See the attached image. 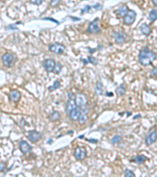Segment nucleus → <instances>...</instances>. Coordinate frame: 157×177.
Instances as JSON below:
<instances>
[{"label":"nucleus","mask_w":157,"mask_h":177,"mask_svg":"<svg viewBox=\"0 0 157 177\" xmlns=\"http://www.w3.org/2000/svg\"><path fill=\"white\" fill-rule=\"evenodd\" d=\"M123 174H124V176L126 177H134L135 176V173H134L133 171H131V170L128 169V168L125 169L124 172H123Z\"/></svg>","instance_id":"obj_26"},{"label":"nucleus","mask_w":157,"mask_h":177,"mask_svg":"<svg viewBox=\"0 0 157 177\" xmlns=\"http://www.w3.org/2000/svg\"><path fill=\"white\" fill-rule=\"evenodd\" d=\"M68 99L65 105V112L67 113V115L68 116L73 109L77 108L78 106L77 104H76V101H75V95L73 94L72 92H68Z\"/></svg>","instance_id":"obj_2"},{"label":"nucleus","mask_w":157,"mask_h":177,"mask_svg":"<svg viewBox=\"0 0 157 177\" xmlns=\"http://www.w3.org/2000/svg\"><path fill=\"white\" fill-rule=\"evenodd\" d=\"M55 65H56V61H55L54 59L48 58L42 61V66H43V68H45V70L47 71V73L54 72Z\"/></svg>","instance_id":"obj_10"},{"label":"nucleus","mask_w":157,"mask_h":177,"mask_svg":"<svg viewBox=\"0 0 157 177\" xmlns=\"http://www.w3.org/2000/svg\"><path fill=\"white\" fill-rule=\"evenodd\" d=\"M93 8H94V9H101V6L100 4H96V5H94V6H93Z\"/></svg>","instance_id":"obj_34"},{"label":"nucleus","mask_w":157,"mask_h":177,"mask_svg":"<svg viewBox=\"0 0 157 177\" xmlns=\"http://www.w3.org/2000/svg\"><path fill=\"white\" fill-rule=\"evenodd\" d=\"M113 38L117 44H123L126 42L127 35L124 32H114L113 34Z\"/></svg>","instance_id":"obj_11"},{"label":"nucleus","mask_w":157,"mask_h":177,"mask_svg":"<svg viewBox=\"0 0 157 177\" xmlns=\"http://www.w3.org/2000/svg\"><path fill=\"white\" fill-rule=\"evenodd\" d=\"M122 140V136L121 135H115V136L113 137V139H111V142L113 144H117L119 142H120Z\"/></svg>","instance_id":"obj_25"},{"label":"nucleus","mask_w":157,"mask_h":177,"mask_svg":"<svg viewBox=\"0 0 157 177\" xmlns=\"http://www.w3.org/2000/svg\"><path fill=\"white\" fill-rule=\"evenodd\" d=\"M6 168V164L3 161H1V164H0V172H3Z\"/></svg>","instance_id":"obj_32"},{"label":"nucleus","mask_w":157,"mask_h":177,"mask_svg":"<svg viewBox=\"0 0 157 177\" xmlns=\"http://www.w3.org/2000/svg\"><path fill=\"white\" fill-rule=\"evenodd\" d=\"M141 115H137L135 116V117H134V119L135 120V119H138V118H141Z\"/></svg>","instance_id":"obj_38"},{"label":"nucleus","mask_w":157,"mask_h":177,"mask_svg":"<svg viewBox=\"0 0 157 177\" xmlns=\"http://www.w3.org/2000/svg\"><path fill=\"white\" fill-rule=\"evenodd\" d=\"M61 68H62V65L57 62V63H56V65H55V68H54V73H56V74H58L61 71Z\"/></svg>","instance_id":"obj_27"},{"label":"nucleus","mask_w":157,"mask_h":177,"mask_svg":"<svg viewBox=\"0 0 157 177\" xmlns=\"http://www.w3.org/2000/svg\"><path fill=\"white\" fill-rule=\"evenodd\" d=\"M126 91H127L126 84H125V83H122V84H120V86L116 88L115 92H116V94H117L119 96H123V95L126 94Z\"/></svg>","instance_id":"obj_20"},{"label":"nucleus","mask_w":157,"mask_h":177,"mask_svg":"<svg viewBox=\"0 0 157 177\" xmlns=\"http://www.w3.org/2000/svg\"><path fill=\"white\" fill-rule=\"evenodd\" d=\"M148 160V158H146L145 155H142V154H140V155H137L134 159V161L138 165H141V164H144L146 162V160Z\"/></svg>","instance_id":"obj_21"},{"label":"nucleus","mask_w":157,"mask_h":177,"mask_svg":"<svg viewBox=\"0 0 157 177\" xmlns=\"http://www.w3.org/2000/svg\"><path fill=\"white\" fill-rule=\"evenodd\" d=\"M140 31H141V32L145 35H149L151 34V32H152L150 27L146 23L142 24L140 26Z\"/></svg>","instance_id":"obj_19"},{"label":"nucleus","mask_w":157,"mask_h":177,"mask_svg":"<svg viewBox=\"0 0 157 177\" xmlns=\"http://www.w3.org/2000/svg\"><path fill=\"white\" fill-rule=\"evenodd\" d=\"M150 75L152 76H155V77H157V67H155V68H153L150 72Z\"/></svg>","instance_id":"obj_31"},{"label":"nucleus","mask_w":157,"mask_h":177,"mask_svg":"<svg viewBox=\"0 0 157 177\" xmlns=\"http://www.w3.org/2000/svg\"><path fill=\"white\" fill-rule=\"evenodd\" d=\"M60 119H61V113L58 112V111H54V112H52L49 116V121H51V122L58 121Z\"/></svg>","instance_id":"obj_18"},{"label":"nucleus","mask_w":157,"mask_h":177,"mask_svg":"<svg viewBox=\"0 0 157 177\" xmlns=\"http://www.w3.org/2000/svg\"><path fill=\"white\" fill-rule=\"evenodd\" d=\"M28 139L32 143H36L40 139H42V134L40 132L35 131V130H32L28 132Z\"/></svg>","instance_id":"obj_12"},{"label":"nucleus","mask_w":157,"mask_h":177,"mask_svg":"<svg viewBox=\"0 0 157 177\" xmlns=\"http://www.w3.org/2000/svg\"><path fill=\"white\" fill-rule=\"evenodd\" d=\"M88 61L90 63L93 64V65H97L98 63V60L94 58V57H88Z\"/></svg>","instance_id":"obj_28"},{"label":"nucleus","mask_w":157,"mask_h":177,"mask_svg":"<svg viewBox=\"0 0 157 177\" xmlns=\"http://www.w3.org/2000/svg\"><path fill=\"white\" fill-rule=\"evenodd\" d=\"M129 11V9L127 7V5H123L122 6H120L119 9H117V11L115 12V14H117L119 17H124L127 14Z\"/></svg>","instance_id":"obj_17"},{"label":"nucleus","mask_w":157,"mask_h":177,"mask_svg":"<svg viewBox=\"0 0 157 177\" xmlns=\"http://www.w3.org/2000/svg\"><path fill=\"white\" fill-rule=\"evenodd\" d=\"M19 149H20L22 154L25 155L27 153H30L32 147L30 144H28V142L25 141V140H22L19 143Z\"/></svg>","instance_id":"obj_14"},{"label":"nucleus","mask_w":157,"mask_h":177,"mask_svg":"<svg viewBox=\"0 0 157 177\" xmlns=\"http://www.w3.org/2000/svg\"><path fill=\"white\" fill-rule=\"evenodd\" d=\"M157 140V132L156 129H152L146 135L145 142L146 146H151L152 144L156 142Z\"/></svg>","instance_id":"obj_9"},{"label":"nucleus","mask_w":157,"mask_h":177,"mask_svg":"<svg viewBox=\"0 0 157 177\" xmlns=\"http://www.w3.org/2000/svg\"><path fill=\"white\" fill-rule=\"evenodd\" d=\"M60 87H61V83H60V80H57L54 82V84L52 85V86H49V87H48V89H49V91H55V90L58 89Z\"/></svg>","instance_id":"obj_24"},{"label":"nucleus","mask_w":157,"mask_h":177,"mask_svg":"<svg viewBox=\"0 0 157 177\" xmlns=\"http://www.w3.org/2000/svg\"><path fill=\"white\" fill-rule=\"evenodd\" d=\"M2 61L6 67L10 68L14 65V64L16 61V56L14 54L7 52V53L2 54Z\"/></svg>","instance_id":"obj_3"},{"label":"nucleus","mask_w":157,"mask_h":177,"mask_svg":"<svg viewBox=\"0 0 157 177\" xmlns=\"http://www.w3.org/2000/svg\"><path fill=\"white\" fill-rule=\"evenodd\" d=\"M153 2L156 6H157V0H153Z\"/></svg>","instance_id":"obj_39"},{"label":"nucleus","mask_w":157,"mask_h":177,"mask_svg":"<svg viewBox=\"0 0 157 177\" xmlns=\"http://www.w3.org/2000/svg\"><path fill=\"white\" fill-rule=\"evenodd\" d=\"M80 114H81V113H80V108L77 107L75 109H73L68 117L72 121H79V119L80 117Z\"/></svg>","instance_id":"obj_16"},{"label":"nucleus","mask_w":157,"mask_h":177,"mask_svg":"<svg viewBox=\"0 0 157 177\" xmlns=\"http://www.w3.org/2000/svg\"><path fill=\"white\" fill-rule=\"evenodd\" d=\"M75 101L78 107L88 106V99L87 95L84 94H78L75 95Z\"/></svg>","instance_id":"obj_13"},{"label":"nucleus","mask_w":157,"mask_h":177,"mask_svg":"<svg viewBox=\"0 0 157 177\" xmlns=\"http://www.w3.org/2000/svg\"><path fill=\"white\" fill-rule=\"evenodd\" d=\"M99 18L96 17L94 21L90 22L89 25L87 27V32L89 34H99L101 32V28L99 27L98 24Z\"/></svg>","instance_id":"obj_4"},{"label":"nucleus","mask_w":157,"mask_h":177,"mask_svg":"<svg viewBox=\"0 0 157 177\" xmlns=\"http://www.w3.org/2000/svg\"><path fill=\"white\" fill-rule=\"evenodd\" d=\"M80 109V117L79 119V122L81 124H84L87 122V120L89 119L88 117V113H89V106H81L79 107Z\"/></svg>","instance_id":"obj_7"},{"label":"nucleus","mask_w":157,"mask_h":177,"mask_svg":"<svg viewBox=\"0 0 157 177\" xmlns=\"http://www.w3.org/2000/svg\"><path fill=\"white\" fill-rule=\"evenodd\" d=\"M95 93H96L97 95H101L103 94V85H102V83L100 82V81L97 83Z\"/></svg>","instance_id":"obj_22"},{"label":"nucleus","mask_w":157,"mask_h":177,"mask_svg":"<svg viewBox=\"0 0 157 177\" xmlns=\"http://www.w3.org/2000/svg\"><path fill=\"white\" fill-rule=\"evenodd\" d=\"M61 0H50V5L52 6H57L61 2Z\"/></svg>","instance_id":"obj_30"},{"label":"nucleus","mask_w":157,"mask_h":177,"mask_svg":"<svg viewBox=\"0 0 157 177\" xmlns=\"http://www.w3.org/2000/svg\"><path fill=\"white\" fill-rule=\"evenodd\" d=\"M44 20H49V21H54V22H55V23L58 24V21H55V20H54V19L52 18H49V17H47V18H44Z\"/></svg>","instance_id":"obj_35"},{"label":"nucleus","mask_w":157,"mask_h":177,"mask_svg":"<svg viewBox=\"0 0 157 177\" xmlns=\"http://www.w3.org/2000/svg\"><path fill=\"white\" fill-rule=\"evenodd\" d=\"M136 17V12L133 10V9H129L127 15L123 17V23L126 25H131L132 24H134V22L135 21Z\"/></svg>","instance_id":"obj_8"},{"label":"nucleus","mask_w":157,"mask_h":177,"mask_svg":"<svg viewBox=\"0 0 157 177\" xmlns=\"http://www.w3.org/2000/svg\"><path fill=\"white\" fill-rule=\"evenodd\" d=\"M52 142V139H49V142H48V143H50V142Z\"/></svg>","instance_id":"obj_40"},{"label":"nucleus","mask_w":157,"mask_h":177,"mask_svg":"<svg viewBox=\"0 0 157 177\" xmlns=\"http://www.w3.org/2000/svg\"><path fill=\"white\" fill-rule=\"evenodd\" d=\"M87 141L91 142H97V140H94V139H87Z\"/></svg>","instance_id":"obj_37"},{"label":"nucleus","mask_w":157,"mask_h":177,"mask_svg":"<svg viewBox=\"0 0 157 177\" xmlns=\"http://www.w3.org/2000/svg\"><path fill=\"white\" fill-rule=\"evenodd\" d=\"M73 155L77 160H82L83 159L87 158V150L82 147V146H77L74 150V153Z\"/></svg>","instance_id":"obj_6"},{"label":"nucleus","mask_w":157,"mask_h":177,"mask_svg":"<svg viewBox=\"0 0 157 177\" xmlns=\"http://www.w3.org/2000/svg\"><path fill=\"white\" fill-rule=\"evenodd\" d=\"M21 98V92L19 91L18 90H12L11 91L9 92V99L14 102H17L20 101Z\"/></svg>","instance_id":"obj_15"},{"label":"nucleus","mask_w":157,"mask_h":177,"mask_svg":"<svg viewBox=\"0 0 157 177\" xmlns=\"http://www.w3.org/2000/svg\"><path fill=\"white\" fill-rule=\"evenodd\" d=\"M43 2H44V0H30L31 3L34 5H41Z\"/></svg>","instance_id":"obj_29"},{"label":"nucleus","mask_w":157,"mask_h":177,"mask_svg":"<svg viewBox=\"0 0 157 177\" xmlns=\"http://www.w3.org/2000/svg\"><path fill=\"white\" fill-rule=\"evenodd\" d=\"M65 46L60 42H53L49 45V50L57 54H62L65 50Z\"/></svg>","instance_id":"obj_5"},{"label":"nucleus","mask_w":157,"mask_h":177,"mask_svg":"<svg viewBox=\"0 0 157 177\" xmlns=\"http://www.w3.org/2000/svg\"><path fill=\"white\" fill-rule=\"evenodd\" d=\"M156 58V54L149 50L147 47H144L139 51L138 61L141 65L148 66Z\"/></svg>","instance_id":"obj_1"},{"label":"nucleus","mask_w":157,"mask_h":177,"mask_svg":"<svg viewBox=\"0 0 157 177\" xmlns=\"http://www.w3.org/2000/svg\"><path fill=\"white\" fill-rule=\"evenodd\" d=\"M93 6H85V8H83V9L81 10V13L82 14H84V13H87V12L89 11L90 9H91Z\"/></svg>","instance_id":"obj_33"},{"label":"nucleus","mask_w":157,"mask_h":177,"mask_svg":"<svg viewBox=\"0 0 157 177\" xmlns=\"http://www.w3.org/2000/svg\"><path fill=\"white\" fill-rule=\"evenodd\" d=\"M106 96H111V97H113V92H106V94H105Z\"/></svg>","instance_id":"obj_36"},{"label":"nucleus","mask_w":157,"mask_h":177,"mask_svg":"<svg viewBox=\"0 0 157 177\" xmlns=\"http://www.w3.org/2000/svg\"><path fill=\"white\" fill-rule=\"evenodd\" d=\"M148 18L151 22H154L157 19V9H153L148 14Z\"/></svg>","instance_id":"obj_23"}]
</instances>
